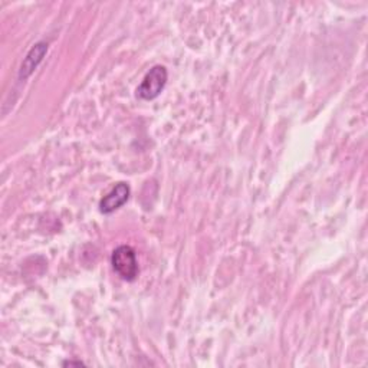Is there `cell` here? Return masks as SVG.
Segmentation results:
<instances>
[{
    "label": "cell",
    "mask_w": 368,
    "mask_h": 368,
    "mask_svg": "<svg viewBox=\"0 0 368 368\" xmlns=\"http://www.w3.org/2000/svg\"><path fill=\"white\" fill-rule=\"evenodd\" d=\"M111 264L121 279L127 282H133L137 279L139 262L136 250L131 246H118L111 255Z\"/></svg>",
    "instance_id": "6da1fadb"
},
{
    "label": "cell",
    "mask_w": 368,
    "mask_h": 368,
    "mask_svg": "<svg viewBox=\"0 0 368 368\" xmlns=\"http://www.w3.org/2000/svg\"><path fill=\"white\" fill-rule=\"evenodd\" d=\"M166 84H167V69L163 65H155L144 76L141 85L137 88V95L146 101L155 99L162 94Z\"/></svg>",
    "instance_id": "7a4b0ae2"
},
{
    "label": "cell",
    "mask_w": 368,
    "mask_h": 368,
    "mask_svg": "<svg viewBox=\"0 0 368 368\" xmlns=\"http://www.w3.org/2000/svg\"><path fill=\"white\" fill-rule=\"evenodd\" d=\"M129 197V186L125 183H118L117 186L99 201V212L104 215H111L115 210L127 203Z\"/></svg>",
    "instance_id": "3957f363"
},
{
    "label": "cell",
    "mask_w": 368,
    "mask_h": 368,
    "mask_svg": "<svg viewBox=\"0 0 368 368\" xmlns=\"http://www.w3.org/2000/svg\"><path fill=\"white\" fill-rule=\"evenodd\" d=\"M46 52H48V43H43V42L36 43L29 50V54L26 55V58L23 59L20 71H19L20 80H26V78H29L35 72V69L39 66L43 57L46 55Z\"/></svg>",
    "instance_id": "277c9868"
},
{
    "label": "cell",
    "mask_w": 368,
    "mask_h": 368,
    "mask_svg": "<svg viewBox=\"0 0 368 368\" xmlns=\"http://www.w3.org/2000/svg\"><path fill=\"white\" fill-rule=\"evenodd\" d=\"M64 365H83V362L81 361H66V362H64Z\"/></svg>",
    "instance_id": "5b68a950"
}]
</instances>
